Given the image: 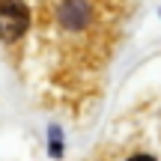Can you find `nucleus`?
Masks as SVG:
<instances>
[{
	"label": "nucleus",
	"instance_id": "obj_2",
	"mask_svg": "<svg viewBox=\"0 0 161 161\" xmlns=\"http://www.w3.org/2000/svg\"><path fill=\"white\" fill-rule=\"evenodd\" d=\"M60 21L66 24V27H84L86 21H90V6L84 3V0H66L63 9H60Z\"/></svg>",
	"mask_w": 161,
	"mask_h": 161
},
{
	"label": "nucleus",
	"instance_id": "obj_1",
	"mask_svg": "<svg viewBox=\"0 0 161 161\" xmlns=\"http://www.w3.org/2000/svg\"><path fill=\"white\" fill-rule=\"evenodd\" d=\"M30 24V12L21 0H0V36L6 42H15L18 36H24Z\"/></svg>",
	"mask_w": 161,
	"mask_h": 161
},
{
	"label": "nucleus",
	"instance_id": "obj_3",
	"mask_svg": "<svg viewBox=\"0 0 161 161\" xmlns=\"http://www.w3.org/2000/svg\"><path fill=\"white\" fill-rule=\"evenodd\" d=\"M131 161H155V158H152V155H134Z\"/></svg>",
	"mask_w": 161,
	"mask_h": 161
}]
</instances>
